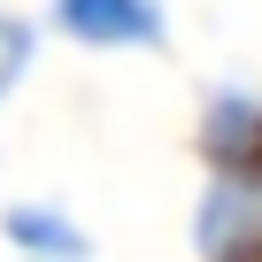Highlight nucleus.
<instances>
[{"instance_id":"4","label":"nucleus","mask_w":262,"mask_h":262,"mask_svg":"<svg viewBox=\"0 0 262 262\" xmlns=\"http://www.w3.org/2000/svg\"><path fill=\"white\" fill-rule=\"evenodd\" d=\"M0 239H8L24 262H93V239L62 208H47V201H16L8 216H0Z\"/></svg>"},{"instance_id":"3","label":"nucleus","mask_w":262,"mask_h":262,"mask_svg":"<svg viewBox=\"0 0 262 262\" xmlns=\"http://www.w3.org/2000/svg\"><path fill=\"white\" fill-rule=\"evenodd\" d=\"M201 147H208V162H216V170H262V93L224 85V93L208 100Z\"/></svg>"},{"instance_id":"5","label":"nucleus","mask_w":262,"mask_h":262,"mask_svg":"<svg viewBox=\"0 0 262 262\" xmlns=\"http://www.w3.org/2000/svg\"><path fill=\"white\" fill-rule=\"evenodd\" d=\"M31 54H39V31H31L24 16L0 8V100H8V93L31 77Z\"/></svg>"},{"instance_id":"1","label":"nucleus","mask_w":262,"mask_h":262,"mask_svg":"<svg viewBox=\"0 0 262 262\" xmlns=\"http://www.w3.org/2000/svg\"><path fill=\"white\" fill-rule=\"evenodd\" d=\"M47 24H54L70 47H85V54H147V47H162V31H170L162 0H54Z\"/></svg>"},{"instance_id":"2","label":"nucleus","mask_w":262,"mask_h":262,"mask_svg":"<svg viewBox=\"0 0 262 262\" xmlns=\"http://www.w3.org/2000/svg\"><path fill=\"white\" fill-rule=\"evenodd\" d=\"M201 254L262 262V170H216V185L201 201Z\"/></svg>"}]
</instances>
